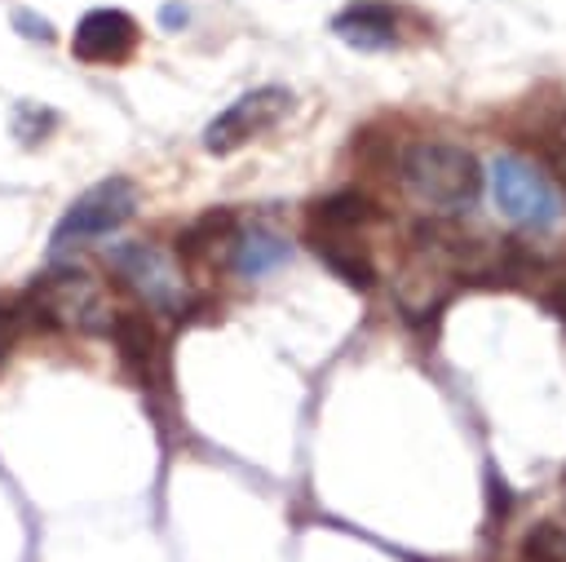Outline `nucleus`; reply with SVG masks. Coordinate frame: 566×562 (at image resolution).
<instances>
[{"instance_id": "13", "label": "nucleus", "mask_w": 566, "mask_h": 562, "mask_svg": "<svg viewBox=\"0 0 566 562\" xmlns=\"http://www.w3.org/2000/svg\"><path fill=\"white\" fill-rule=\"evenodd\" d=\"M230 235H234V212H230V208H208L203 217H195V221L177 235V252H181V257H203L208 248L230 243Z\"/></svg>"}, {"instance_id": "8", "label": "nucleus", "mask_w": 566, "mask_h": 562, "mask_svg": "<svg viewBox=\"0 0 566 562\" xmlns=\"http://www.w3.org/2000/svg\"><path fill=\"white\" fill-rule=\"evenodd\" d=\"M305 243L345 288H358V292L376 288V261L363 243V230H310L305 226Z\"/></svg>"}, {"instance_id": "5", "label": "nucleus", "mask_w": 566, "mask_h": 562, "mask_svg": "<svg viewBox=\"0 0 566 562\" xmlns=\"http://www.w3.org/2000/svg\"><path fill=\"white\" fill-rule=\"evenodd\" d=\"M491 195L500 204V212L526 230H548L557 226V195L553 186L544 181L539 168H531L526 159L517 155H500L495 168H491Z\"/></svg>"}, {"instance_id": "9", "label": "nucleus", "mask_w": 566, "mask_h": 562, "mask_svg": "<svg viewBox=\"0 0 566 562\" xmlns=\"http://www.w3.org/2000/svg\"><path fill=\"white\" fill-rule=\"evenodd\" d=\"M106 336L115 341L124 367H128L142 385H155V381L164 376V345H159L155 323H150L142 310H119V314H111Z\"/></svg>"}, {"instance_id": "2", "label": "nucleus", "mask_w": 566, "mask_h": 562, "mask_svg": "<svg viewBox=\"0 0 566 562\" xmlns=\"http://www.w3.org/2000/svg\"><path fill=\"white\" fill-rule=\"evenodd\" d=\"M22 314L40 327H71V332H106L111 305L97 279L80 266H53L40 274L22 301Z\"/></svg>"}, {"instance_id": "1", "label": "nucleus", "mask_w": 566, "mask_h": 562, "mask_svg": "<svg viewBox=\"0 0 566 562\" xmlns=\"http://www.w3.org/2000/svg\"><path fill=\"white\" fill-rule=\"evenodd\" d=\"M398 173L416 204H424L429 212H469L482 195V168L455 142H411Z\"/></svg>"}, {"instance_id": "12", "label": "nucleus", "mask_w": 566, "mask_h": 562, "mask_svg": "<svg viewBox=\"0 0 566 562\" xmlns=\"http://www.w3.org/2000/svg\"><path fill=\"white\" fill-rule=\"evenodd\" d=\"M367 221H376V204L363 190H336L327 199H314L305 212L310 230H363Z\"/></svg>"}, {"instance_id": "10", "label": "nucleus", "mask_w": 566, "mask_h": 562, "mask_svg": "<svg viewBox=\"0 0 566 562\" xmlns=\"http://www.w3.org/2000/svg\"><path fill=\"white\" fill-rule=\"evenodd\" d=\"M332 31L358 53H380L398 44V9L389 0H349L332 18Z\"/></svg>"}, {"instance_id": "3", "label": "nucleus", "mask_w": 566, "mask_h": 562, "mask_svg": "<svg viewBox=\"0 0 566 562\" xmlns=\"http://www.w3.org/2000/svg\"><path fill=\"white\" fill-rule=\"evenodd\" d=\"M137 212V186L128 177H102L97 186H88L80 199L66 204V212L57 217L53 226V239H49V252L62 257L71 248H84V243H97L106 235H115L128 217Z\"/></svg>"}, {"instance_id": "7", "label": "nucleus", "mask_w": 566, "mask_h": 562, "mask_svg": "<svg viewBox=\"0 0 566 562\" xmlns=\"http://www.w3.org/2000/svg\"><path fill=\"white\" fill-rule=\"evenodd\" d=\"M137 40H142V27L133 13L124 9H88L75 31H71V58L88 62V66H119L137 53Z\"/></svg>"}, {"instance_id": "4", "label": "nucleus", "mask_w": 566, "mask_h": 562, "mask_svg": "<svg viewBox=\"0 0 566 562\" xmlns=\"http://www.w3.org/2000/svg\"><path fill=\"white\" fill-rule=\"evenodd\" d=\"M106 270L137 296L146 301L150 314H181L186 310V279L168 252L142 239H119L106 248Z\"/></svg>"}, {"instance_id": "14", "label": "nucleus", "mask_w": 566, "mask_h": 562, "mask_svg": "<svg viewBox=\"0 0 566 562\" xmlns=\"http://www.w3.org/2000/svg\"><path fill=\"white\" fill-rule=\"evenodd\" d=\"M522 562H566V527L535 522L522 535Z\"/></svg>"}, {"instance_id": "11", "label": "nucleus", "mask_w": 566, "mask_h": 562, "mask_svg": "<svg viewBox=\"0 0 566 562\" xmlns=\"http://www.w3.org/2000/svg\"><path fill=\"white\" fill-rule=\"evenodd\" d=\"M287 239L265 230V226H252L243 235H230V266L239 279H265L270 270H279L287 261Z\"/></svg>"}, {"instance_id": "16", "label": "nucleus", "mask_w": 566, "mask_h": 562, "mask_svg": "<svg viewBox=\"0 0 566 562\" xmlns=\"http://www.w3.org/2000/svg\"><path fill=\"white\" fill-rule=\"evenodd\" d=\"M186 18H190V13H186L181 4H164V13H159V22H164L168 31H177V27H186Z\"/></svg>"}, {"instance_id": "6", "label": "nucleus", "mask_w": 566, "mask_h": 562, "mask_svg": "<svg viewBox=\"0 0 566 562\" xmlns=\"http://www.w3.org/2000/svg\"><path fill=\"white\" fill-rule=\"evenodd\" d=\"M292 106V93L279 89V84H265V89H252L243 93L239 102H230L208 128H203V150L208 155H230L239 146H248L252 137L270 133Z\"/></svg>"}, {"instance_id": "15", "label": "nucleus", "mask_w": 566, "mask_h": 562, "mask_svg": "<svg viewBox=\"0 0 566 562\" xmlns=\"http://www.w3.org/2000/svg\"><path fill=\"white\" fill-rule=\"evenodd\" d=\"M13 22H18V27H22V35H31V40H49V35H53V27H49L44 18H35V13H27V9H22V13L13 18Z\"/></svg>"}]
</instances>
